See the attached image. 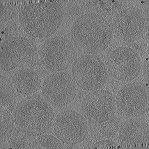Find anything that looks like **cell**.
<instances>
[{
    "instance_id": "obj_1",
    "label": "cell",
    "mask_w": 149,
    "mask_h": 149,
    "mask_svg": "<svg viewBox=\"0 0 149 149\" xmlns=\"http://www.w3.org/2000/svg\"><path fill=\"white\" fill-rule=\"evenodd\" d=\"M64 13L61 1H23L19 20L22 29L29 36L44 39L49 38L59 28Z\"/></svg>"
},
{
    "instance_id": "obj_2",
    "label": "cell",
    "mask_w": 149,
    "mask_h": 149,
    "mask_svg": "<svg viewBox=\"0 0 149 149\" xmlns=\"http://www.w3.org/2000/svg\"><path fill=\"white\" fill-rule=\"evenodd\" d=\"M72 42L86 54L102 52L110 44L112 31L110 24L102 15L88 13L74 20L70 29Z\"/></svg>"
},
{
    "instance_id": "obj_3",
    "label": "cell",
    "mask_w": 149,
    "mask_h": 149,
    "mask_svg": "<svg viewBox=\"0 0 149 149\" xmlns=\"http://www.w3.org/2000/svg\"><path fill=\"white\" fill-rule=\"evenodd\" d=\"M15 126L25 135L36 137L45 134L52 124L54 111L51 104L38 95L20 100L14 110Z\"/></svg>"
},
{
    "instance_id": "obj_4",
    "label": "cell",
    "mask_w": 149,
    "mask_h": 149,
    "mask_svg": "<svg viewBox=\"0 0 149 149\" xmlns=\"http://www.w3.org/2000/svg\"><path fill=\"white\" fill-rule=\"evenodd\" d=\"M0 58L1 69L3 71L34 67L39 63L36 44L26 37L19 36L9 37L1 43Z\"/></svg>"
},
{
    "instance_id": "obj_5",
    "label": "cell",
    "mask_w": 149,
    "mask_h": 149,
    "mask_svg": "<svg viewBox=\"0 0 149 149\" xmlns=\"http://www.w3.org/2000/svg\"><path fill=\"white\" fill-rule=\"evenodd\" d=\"M72 75L74 83L86 91L102 88L107 81L108 73L105 64L98 57L85 54L79 57L73 63Z\"/></svg>"
},
{
    "instance_id": "obj_6",
    "label": "cell",
    "mask_w": 149,
    "mask_h": 149,
    "mask_svg": "<svg viewBox=\"0 0 149 149\" xmlns=\"http://www.w3.org/2000/svg\"><path fill=\"white\" fill-rule=\"evenodd\" d=\"M74 46L66 37L55 36L43 43L39 51V59L45 68L51 72L67 69L74 61Z\"/></svg>"
},
{
    "instance_id": "obj_7",
    "label": "cell",
    "mask_w": 149,
    "mask_h": 149,
    "mask_svg": "<svg viewBox=\"0 0 149 149\" xmlns=\"http://www.w3.org/2000/svg\"><path fill=\"white\" fill-rule=\"evenodd\" d=\"M115 102L123 115L131 118L141 116L149 110L148 88L141 82L128 84L119 90Z\"/></svg>"
},
{
    "instance_id": "obj_8",
    "label": "cell",
    "mask_w": 149,
    "mask_h": 149,
    "mask_svg": "<svg viewBox=\"0 0 149 149\" xmlns=\"http://www.w3.org/2000/svg\"><path fill=\"white\" fill-rule=\"evenodd\" d=\"M41 91L44 98L56 107L68 105L76 95L74 81L66 72H56L49 74L43 81Z\"/></svg>"
},
{
    "instance_id": "obj_9",
    "label": "cell",
    "mask_w": 149,
    "mask_h": 149,
    "mask_svg": "<svg viewBox=\"0 0 149 149\" xmlns=\"http://www.w3.org/2000/svg\"><path fill=\"white\" fill-rule=\"evenodd\" d=\"M54 131L61 142L74 145L82 142L88 136V124L83 115L75 110L68 109L57 116Z\"/></svg>"
},
{
    "instance_id": "obj_10",
    "label": "cell",
    "mask_w": 149,
    "mask_h": 149,
    "mask_svg": "<svg viewBox=\"0 0 149 149\" xmlns=\"http://www.w3.org/2000/svg\"><path fill=\"white\" fill-rule=\"evenodd\" d=\"M107 68L114 79L128 82L139 76L142 69L139 55L131 48L122 46L110 53L107 60Z\"/></svg>"
},
{
    "instance_id": "obj_11",
    "label": "cell",
    "mask_w": 149,
    "mask_h": 149,
    "mask_svg": "<svg viewBox=\"0 0 149 149\" xmlns=\"http://www.w3.org/2000/svg\"><path fill=\"white\" fill-rule=\"evenodd\" d=\"M116 107L115 99L111 93L98 89L85 97L81 104V113L92 123H103L113 117Z\"/></svg>"
},
{
    "instance_id": "obj_12",
    "label": "cell",
    "mask_w": 149,
    "mask_h": 149,
    "mask_svg": "<svg viewBox=\"0 0 149 149\" xmlns=\"http://www.w3.org/2000/svg\"><path fill=\"white\" fill-rule=\"evenodd\" d=\"M112 27L121 39L134 42L141 39L145 33L147 19L142 10L128 7L115 14L112 20Z\"/></svg>"
},
{
    "instance_id": "obj_13",
    "label": "cell",
    "mask_w": 149,
    "mask_h": 149,
    "mask_svg": "<svg viewBox=\"0 0 149 149\" xmlns=\"http://www.w3.org/2000/svg\"><path fill=\"white\" fill-rule=\"evenodd\" d=\"M118 136L123 148H149V124L142 119L125 121L121 126Z\"/></svg>"
},
{
    "instance_id": "obj_14",
    "label": "cell",
    "mask_w": 149,
    "mask_h": 149,
    "mask_svg": "<svg viewBox=\"0 0 149 149\" xmlns=\"http://www.w3.org/2000/svg\"><path fill=\"white\" fill-rule=\"evenodd\" d=\"M12 81L15 90L22 95H32L41 86V80L39 74L27 67L19 68L14 71Z\"/></svg>"
},
{
    "instance_id": "obj_15",
    "label": "cell",
    "mask_w": 149,
    "mask_h": 149,
    "mask_svg": "<svg viewBox=\"0 0 149 149\" xmlns=\"http://www.w3.org/2000/svg\"><path fill=\"white\" fill-rule=\"evenodd\" d=\"M12 114L1 107V145L0 148L6 149L7 144L14 138L23 134L17 127Z\"/></svg>"
},
{
    "instance_id": "obj_16",
    "label": "cell",
    "mask_w": 149,
    "mask_h": 149,
    "mask_svg": "<svg viewBox=\"0 0 149 149\" xmlns=\"http://www.w3.org/2000/svg\"><path fill=\"white\" fill-rule=\"evenodd\" d=\"M22 5L20 1H0L1 21L6 22L15 17L20 12Z\"/></svg>"
},
{
    "instance_id": "obj_17",
    "label": "cell",
    "mask_w": 149,
    "mask_h": 149,
    "mask_svg": "<svg viewBox=\"0 0 149 149\" xmlns=\"http://www.w3.org/2000/svg\"><path fill=\"white\" fill-rule=\"evenodd\" d=\"M1 86V103L2 107L10 105L14 101L15 90L12 81L3 75L0 76Z\"/></svg>"
},
{
    "instance_id": "obj_18",
    "label": "cell",
    "mask_w": 149,
    "mask_h": 149,
    "mask_svg": "<svg viewBox=\"0 0 149 149\" xmlns=\"http://www.w3.org/2000/svg\"><path fill=\"white\" fill-rule=\"evenodd\" d=\"M61 141L50 135H42L37 137L33 143L31 149H63Z\"/></svg>"
},
{
    "instance_id": "obj_19",
    "label": "cell",
    "mask_w": 149,
    "mask_h": 149,
    "mask_svg": "<svg viewBox=\"0 0 149 149\" xmlns=\"http://www.w3.org/2000/svg\"><path fill=\"white\" fill-rule=\"evenodd\" d=\"M22 134L12 139L7 144V149H31L32 146L29 141Z\"/></svg>"
},
{
    "instance_id": "obj_20",
    "label": "cell",
    "mask_w": 149,
    "mask_h": 149,
    "mask_svg": "<svg viewBox=\"0 0 149 149\" xmlns=\"http://www.w3.org/2000/svg\"><path fill=\"white\" fill-rule=\"evenodd\" d=\"M118 146L115 142L109 140L99 141L93 144L92 149H117Z\"/></svg>"
},
{
    "instance_id": "obj_21",
    "label": "cell",
    "mask_w": 149,
    "mask_h": 149,
    "mask_svg": "<svg viewBox=\"0 0 149 149\" xmlns=\"http://www.w3.org/2000/svg\"><path fill=\"white\" fill-rule=\"evenodd\" d=\"M143 73L144 79L147 83L149 82V62L145 61L143 68Z\"/></svg>"
}]
</instances>
